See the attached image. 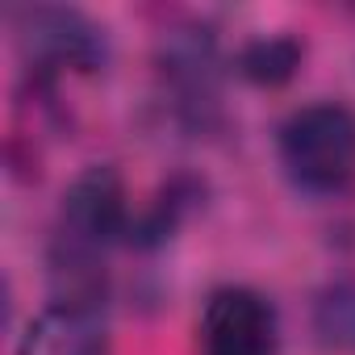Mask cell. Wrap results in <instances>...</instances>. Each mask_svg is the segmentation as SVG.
Wrapping results in <instances>:
<instances>
[{
  "label": "cell",
  "mask_w": 355,
  "mask_h": 355,
  "mask_svg": "<svg viewBox=\"0 0 355 355\" xmlns=\"http://www.w3.org/2000/svg\"><path fill=\"white\" fill-rule=\"evenodd\" d=\"M288 180L305 193H338L355 175V113L334 101L301 105L284 117L276 138Z\"/></svg>",
  "instance_id": "cell-1"
},
{
  "label": "cell",
  "mask_w": 355,
  "mask_h": 355,
  "mask_svg": "<svg viewBox=\"0 0 355 355\" xmlns=\"http://www.w3.org/2000/svg\"><path fill=\"white\" fill-rule=\"evenodd\" d=\"M130 234H134V214H130V201H125L121 171L113 163L84 167L71 180L67 197H63V218H59L55 247L105 259V251L117 247V243H130Z\"/></svg>",
  "instance_id": "cell-2"
},
{
  "label": "cell",
  "mask_w": 355,
  "mask_h": 355,
  "mask_svg": "<svg viewBox=\"0 0 355 355\" xmlns=\"http://www.w3.org/2000/svg\"><path fill=\"white\" fill-rule=\"evenodd\" d=\"M197 343L201 355H276L280 351L276 305L243 284L214 288L197 322Z\"/></svg>",
  "instance_id": "cell-3"
},
{
  "label": "cell",
  "mask_w": 355,
  "mask_h": 355,
  "mask_svg": "<svg viewBox=\"0 0 355 355\" xmlns=\"http://www.w3.org/2000/svg\"><path fill=\"white\" fill-rule=\"evenodd\" d=\"M17 42L34 71H101L105 67V34L80 9H59V5L21 9Z\"/></svg>",
  "instance_id": "cell-4"
},
{
  "label": "cell",
  "mask_w": 355,
  "mask_h": 355,
  "mask_svg": "<svg viewBox=\"0 0 355 355\" xmlns=\"http://www.w3.org/2000/svg\"><path fill=\"white\" fill-rule=\"evenodd\" d=\"M17 355H109L105 318L92 305L55 301L26 326Z\"/></svg>",
  "instance_id": "cell-5"
},
{
  "label": "cell",
  "mask_w": 355,
  "mask_h": 355,
  "mask_svg": "<svg viewBox=\"0 0 355 355\" xmlns=\"http://www.w3.org/2000/svg\"><path fill=\"white\" fill-rule=\"evenodd\" d=\"M301 55H305V46H301L297 38L272 34V38L247 42V46L239 51L234 67H239L243 80H251V84H259V88H280V84H288V80L297 76Z\"/></svg>",
  "instance_id": "cell-6"
},
{
  "label": "cell",
  "mask_w": 355,
  "mask_h": 355,
  "mask_svg": "<svg viewBox=\"0 0 355 355\" xmlns=\"http://www.w3.org/2000/svg\"><path fill=\"white\" fill-rule=\"evenodd\" d=\"M313 330L326 347L355 351V284H338L322 293V301L313 305Z\"/></svg>",
  "instance_id": "cell-7"
}]
</instances>
